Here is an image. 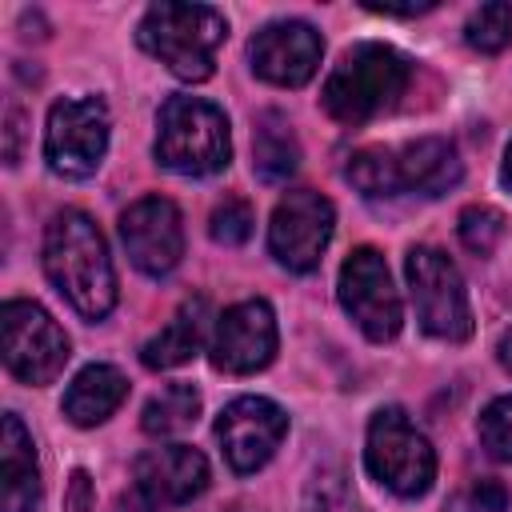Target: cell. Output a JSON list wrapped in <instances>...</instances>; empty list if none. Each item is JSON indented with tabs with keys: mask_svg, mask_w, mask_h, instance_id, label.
Segmentation results:
<instances>
[{
	"mask_svg": "<svg viewBox=\"0 0 512 512\" xmlns=\"http://www.w3.org/2000/svg\"><path fill=\"white\" fill-rule=\"evenodd\" d=\"M44 272L56 292L84 316L104 320L116 304V272L96 220L80 208H64L44 228Z\"/></svg>",
	"mask_w": 512,
	"mask_h": 512,
	"instance_id": "1",
	"label": "cell"
},
{
	"mask_svg": "<svg viewBox=\"0 0 512 512\" xmlns=\"http://www.w3.org/2000/svg\"><path fill=\"white\" fill-rule=\"evenodd\" d=\"M136 40L180 80H208L216 72V52L228 40V20L212 4L160 0L140 16Z\"/></svg>",
	"mask_w": 512,
	"mask_h": 512,
	"instance_id": "2",
	"label": "cell"
},
{
	"mask_svg": "<svg viewBox=\"0 0 512 512\" xmlns=\"http://www.w3.org/2000/svg\"><path fill=\"white\" fill-rule=\"evenodd\" d=\"M344 176L364 192V196H400V192H420V196H444L448 188L460 184L464 164L456 148L440 136H424L400 148H360Z\"/></svg>",
	"mask_w": 512,
	"mask_h": 512,
	"instance_id": "3",
	"label": "cell"
},
{
	"mask_svg": "<svg viewBox=\"0 0 512 512\" xmlns=\"http://www.w3.org/2000/svg\"><path fill=\"white\" fill-rule=\"evenodd\" d=\"M408 60L388 48V44H356L340 56V64L328 72L324 80V112L336 124H364L372 116H380L384 108H392L400 100V92L408 88Z\"/></svg>",
	"mask_w": 512,
	"mask_h": 512,
	"instance_id": "4",
	"label": "cell"
},
{
	"mask_svg": "<svg viewBox=\"0 0 512 512\" xmlns=\"http://www.w3.org/2000/svg\"><path fill=\"white\" fill-rule=\"evenodd\" d=\"M228 116L200 96H168L156 116V160L180 176H212L228 164Z\"/></svg>",
	"mask_w": 512,
	"mask_h": 512,
	"instance_id": "5",
	"label": "cell"
},
{
	"mask_svg": "<svg viewBox=\"0 0 512 512\" xmlns=\"http://www.w3.org/2000/svg\"><path fill=\"white\" fill-rule=\"evenodd\" d=\"M364 464L388 492H396L404 500L424 496L432 488V480H436V452H432L428 436L396 404L372 412Z\"/></svg>",
	"mask_w": 512,
	"mask_h": 512,
	"instance_id": "6",
	"label": "cell"
},
{
	"mask_svg": "<svg viewBox=\"0 0 512 512\" xmlns=\"http://www.w3.org/2000/svg\"><path fill=\"white\" fill-rule=\"evenodd\" d=\"M404 272H408L420 328L440 336V340H452V344L468 340L472 336V308H468V292H464L456 264L440 248L416 244L404 256Z\"/></svg>",
	"mask_w": 512,
	"mask_h": 512,
	"instance_id": "7",
	"label": "cell"
},
{
	"mask_svg": "<svg viewBox=\"0 0 512 512\" xmlns=\"http://www.w3.org/2000/svg\"><path fill=\"white\" fill-rule=\"evenodd\" d=\"M108 148V108L100 96H64L48 108L44 160L56 176L84 180L100 168Z\"/></svg>",
	"mask_w": 512,
	"mask_h": 512,
	"instance_id": "8",
	"label": "cell"
},
{
	"mask_svg": "<svg viewBox=\"0 0 512 512\" xmlns=\"http://www.w3.org/2000/svg\"><path fill=\"white\" fill-rule=\"evenodd\" d=\"M0 332L4 364L24 384H52L72 356L64 328L32 300H8L0 308Z\"/></svg>",
	"mask_w": 512,
	"mask_h": 512,
	"instance_id": "9",
	"label": "cell"
},
{
	"mask_svg": "<svg viewBox=\"0 0 512 512\" xmlns=\"http://www.w3.org/2000/svg\"><path fill=\"white\" fill-rule=\"evenodd\" d=\"M340 304L356 320V328L376 344L392 340L404 324V308H400V292L392 288V272H388L384 256L368 244L352 248L348 260L340 264Z\"/></svg>",
	"mask_w": 512,
	"mask_h": 512,
	"instance_id": "10",
	"label": "cell"
},
{
	"mask_svg": "<svg viewBox=\"0 0 512 512\" xmlns=\"http://www.w3.org/2000/svg\"><path fill=\"white\" fill-rule=\"evenodd\" d=\"M332 224H336L332 200L320 196V192H312V188H296L272 212L268 252L288 272H312L320 264L328 240H332Z\"/></svg>",
	"mask_w": 512,
	"mask_h": 512,
	"instance_id": "11",
	"label": "cell"
},
{
	"mask_svg": "<svg viewBox=\"0 0 512 512\" xmlns=\"http://www.w3.org/2000/svg\"><path fill=\"white\" fill-rule=\"evenodd\" d=\"M288 432V416L280 404L264 396H236L220 416H216V440L224 448V460L232 472L248 476L272 460Z\"/></svg>",
	"mask_w": 512,
	"mask_h": 512,
	"instance_id": "12",
	"label": "cell"
},
{
	"mask_svg": "<svg viewBox=\"0 0 512 512\" xmlns=\"http://www.w3.org/2000/svg\"><path fill=\"white\" fill-rule=\"evenodd\" d=\"M120 240L132 264L148 276H164L184 256V220L168 196H140L120 216Z\"/></svg>",
	"mask_w": 512,
	"mask_h": 512,
	"instance_id": "13",
	"label": "cell"
},
{
	"mask_svg": "<svg viewBox=\"0 0 512 512\" xmlns=\"http://www.w3.org/2000/svg\"><path fill=\"white\" fill-rule=\"evenodd\" d=\"M276 356V316L268 300H240L216 316L212 332V368L248 376Z\"/></svg>",
	"mask_w": 512,
	"mask_h": 512,
	"instance_id": "14",
	"label": "cell"
},
{
	"mask_svg": "<svg viewBox=\"0 0 512 512\" xmlns=\"http://www.w3.org/2000/svg\"><path fill=\"white\" fill-rule=\"evenodd\" d=\"M320 52H324V40L304 20H272L248 44L252 72L260 80L276 84V88L308 84L316 76V68H320Z\"/></svg>",
	"mask_w": 512,
	"mask_h": 512,
	"instance_id": "15",
	"label": "cell"
},
{
	"mask_svg": "<svg viewBox=\"0 0 512 512\" xmlns=\"http://www.w3.org/2000/svg\"><path fill=\"white\" fill-rule=\"evenodd\" d=\"M208 488V460L188 444H160L136 456V496L148 508L188 504Z\"/></svg>",
	"mask_w": 512,
	"mask_h": 512,
	"instance_id": "16",
	"label": "cell"
},
{
	"mask_svg": "<svg viewBox=\"0 0 512 512\" xmlns=\"http://www.w3.org/2000/svg\"><path fill=\"white\" fill-rule=\"evenodd\" d=\"M40 504V468L36 444L16 412H4L0 424V512H36Z\"/></svg>",
	"mask_w": 512,
	"mask_h": 512,
	"instance_id": "17",
	"label": "cell"
},
{
	"mask_svg": "<svg viewBox=\"0 0 512 512\" xmlns=\"http://www.w3.org/2000/svg\"><path fill=\"white\" fill-rule=\"evenodd\" d=\"M204 332H208V300L188 296L176 308V316L140 348L144 368H180V364H188L200 352Z\"/></svg>",
	"mask_w": 512,
	"mask_h": 512,
	"instance_id": "18",
	"label": "cell"
},
{
	"mask_svg": "<svg viewBox=\"0 0 512 512\" xmlns=\"http://www.w3.org/2000/svg\"><path fill=\"white\" fill-rule=\"evenodd\" d=\"M128 396V380L120 368L112 364H88L84 372H76V380L64 392V416L76 428H92L104 424Z\"/></svg>",
	"mask_w": 512,
	"mask_h": 512,
	"instance_id": "19",
	"label": "cell"
},
{
	"mask_svg": "<svg viewBox=\"0 0 512 512\" xmlns=\"http://www.w3.org/2000/svg\"><path fill=\"white\" fill-rule=\"evenodd\" d=\"M252 156H256V172L264 180H284L296 172L300 164V144L292 124L280 112H260L256 120V136H252Z\"/></svg>",
	"mask_w": 512,
	"mask_h": 512,
	"instance_id": "20",
	"label": "cell"
},
{
	"mask_svg": "<svg viewBox=\"0 0 512 512\" xmlns=\"http://www.w3.org/2000/svg\"><path fill=\"white\" fill-rule=\"evenodd\" d=\"M200 416V392L184 380L176 384H164L148 404H144V416H140V428L148 436H176L184 428H192Z\"/></svg>",
	"mask_w": 512,
	"mask_h": 512,
	"instance_id": "21",
	"label": "cell"
},
{
	"mask_svg": "<svg viewBox=\"0 0 512 512\" xmlns=\"http://www.w3.org/2000/svg\"><path fill=\"white\" fill-rule=\"evenodd\" d=\"M464 40L476 48V52H500L512 44V4L500 0V4H480L468 24H464Z\"/></svg>",
	"mask_w": 512,
	"mask_h": 512,
	"instance_id": "22",
	"label": "cell"
},
{
	"mask_svg": "<svg viewBox=\"0 0 512 512\" xmlns=\"http://www.w3.org/2000/svg\"><path fill=\"white\" fill-rule=\"evenodd\" d=\"M456 232H460V244H464L468 252L488 256V252L500 244V236H504V216H500L492 204H468V208L460 212Z\"/></svg>",
	"mask_w": 512,
	"mask_h": 512,
	"instance_id": "23",
	"label": "cell"
},
{
	"mask_svg": "<svg viewBox=\"0 0 512 512\" xmlns=\"http://www.w3.org/2000/svg\"><path fill=\"white\" fill-rule=\"evenodd\" d=\"M252 224H256L252 204H248V200H240V196H224V200L212 208L208 232H212V240H216V244L236 248V244H244V240L252 236Z\"/></svg>",
	"mask_w": 512,
	"mask_h": 512,
	"instance_id": "24",
	"label": "cell"
},
{
	"mask_svg": "<svg viewBox=\"0 0 512 512\" xmlns=\"http://www.w3.org/2000/svg\"><path fill=\"white\" fill-rule=\"evenodd\" d=\"M476 428H480V444L488 448V456L512 464V396L492 400V404L480 412V424H476Z\"/></svg>",
	"mask_w": 512,
	"mask_h": 512,
	"instance_id": "25",
	"label": "cell"
},
{
	"mask_svg": "<svg viewBox=\"0 0 512 512\" xmlns=\"http://www.w3.org/2000/svg\"><path fill=\"white\" fill-rule=\"evenodd\" d=\"M304 508H308V512H352V496H348L344 472H340V468H320V472L308 480Z\"/></svg>",
	"mask_w": 512,
	"mask_h": 512,
	"instance_id": "26",
	"label": "cell"
},
{
	"mask_svg": "<svg viewBox=\"0 0 512 512\" xmlns=\"http://www.w3.org/2000/svg\"><path fill=\"white\" fill-rule=\"evenodd\" d=\"M504 504H508V492L496 480H476L472 492H468V508L472 512H504Z\"/></svg>",
	"mask_w": 512,
	"mask_h": 512,
	"instance_id": "27",
	"label": "cell"
},
{
	"mask_svg": "<svg viewBox=\"0 0 512 512\" xmlns=\"http://www.w3.org/2000/svg\"><path fill=\"white\" fill-rule=\"evenodd\" d=\"M436 4L432 0H424V4H368V12H384V16H420V12H432Z\"/></svg>",
	"mask_w": 512,
	"mask_h": 512,
	"instance_id": "28",
	"label": "cell"
},
{
	"mask_svg": "<svg viewBox=\"0 0 512 512\" xmlns=\"http://www.w3.org/2000/svg\"><path fill=\"white\" fill-rule=\"evenodd\" d=\"M72 512H88V476L72 472Z\"/></svg>",
	"mask_w": 512,
	"mask_h": 512,
	"instance_id": "29",
	"label": "cell"
},
{
	"mask_svg": "<svg viewBox=\"0 0 512 512\" xmlns=\"http://www.w3.org/2000/svg\"><path fill=\"white\" fill-rule=\"evenodd\" d=\"M16 136H20V108L8 112V164H16Z\"/></svg>",
	"mask_w": 512,
	"mask_h": 512,
	"instance_id": "30",
	"label": "cell"
},
{
	"mask_svg": "<svg viewBox=\"0 0 512 512\" xmlns=\"http://www.w3.org/2000/svg\"><path fill=\"white\" fill-rule=\"evenodd\" d=\"M496 360H500V364L512 372V328L500 336V344H496Z\"/></svg>",
	"mask_w": 512,
	"mask_h": 512,
	"instance_id": "31",
	"label": "cell"
},
{
	"mask_svg": "<svg viewBox=\"0 0 512 512\" xmlns=\"http://www.w3.org/2000/svg\"><path fill=\"white\" fill-rule=\"evenodd\" d=\"M500 180L512 188V144H508V152H504V168H500Z\"/></svg>",
	"mask_w": 512,
	"mask_h": 512,
	"instance_id": "32",
	"label": "cell"
}]
</instances>
